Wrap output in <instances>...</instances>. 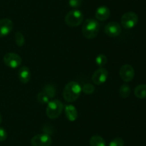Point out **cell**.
Masks as SVG:
<instances>
[{"label": "cell", "instance_id": "1", "mask_svg": "<svg viewBox=\"0 0 146 146\" xmlns=\"http://www.w3.org/2000/svg\"><path fill=\"white\" fill-rule=\"evenodd\" d=\"M82 92L81 85L76 82H70L65 86L63 91V97L68 102L76 101L81 95Z\"/></svg>", "mask_w": 146, "mask_h": 146}, {"label": "cell", "instance_id": "2", "mask_svg": "<svg viewBox=\"0 0 146 146\" xmlns=\"http://www.w3.org/2000/svg\"><path fill=\"white\" fill-rule=\"evenodd\" d=\"M100 30V24L94 19H87L82 27L83 35L88 40L96 38Z\"/></svg>", "mask_w": 146, "mask_h": 146}, {"label": "cell", "instance_id": "3", "mask_svg": "<svg viewBox=\"0 0 146 146\" xmlns=\"http://www.w3.org/2000/svg\"><path fill=\"white\" fill-rule=\"evenodd\" d=\"M64 104L60 100H53L47 104L46 113L50 119H56L62 113Z\"/></svg>", "mask_w": 146, "mask_h": 146}, {"label": "cell", "instance_id": "4", "mask_svg": "<svg viewBox=\"0 0 146 146\" xmlns=\"http://www.w3.org/2000/svg\"><path fill=\"white\" fill-rule=\"evenodd\" d=\"M84 21V14L80 10L73 9L65 17V23L71 27H78Z\"/></svg>", "mask_w": 146, "mask_h": 146}, {"label": "cell", "instance_id": "5", "mask_svg": "<svg viewBox=\"0 0 146 146\" xmlns=\"http://www.w3.org/2000/svg\"><path fill=\"white\" fill-rule=\"evenodd\" d=\"M121 21L123 27L126 29H130L136 25L138 21V17L135 12L128 11L122 16Z\"/></svg>", "mask_w": 146, "mask_h": 146}, {"label": "cell", "instance_id": "6", "mask_svg": "<svg viewBox=\"0 0 146 146\" xmlns=\"http://www.w3.org/2000/svg\"><path fill=\"white\" fill-rule=\"evenodd\" d=\"M4 62L7 67L10 68L15 69L19 67L22 62V59L19 55L18 54H16L14 52H9L6 54L4 56Z\"/></svg>", "mask_w": 146, "mask_h": 146}, {"label": "cell", "instance_id": "7", "mask_svg": "<svg viewBox=\"0 0 146 146\" xmlns=\"http://www.w3.org/2000/svg\"><path fill=\"white\" fill-rule=\"evenodd\" d=\"M52 143L51 136L46 133L38 134L31 139V145L32 146H50Z\"/></svg>", "mask_w": 146, "mask_h": 146}, {"label": "cell", "instance_id": "8", "mask_svg": "<svg viewBox=\"0 0 146 146\" xmlns=\"http://www.w3.org/2000/svg\"><path fill=\"white\" fill-rule=\"evenodd\" d=\"M108 72L106 69L100 67L99 69L94 72L92 75V81L96 85H101L106 82L108 79Z\"/></svg>", "mask_w": 146, "mask_h": 146}, {"label": "cell", "instance_id": "9", "mask_svg": "<svg viewBox=\"0 0 146 146\" xmlns=\"http://www.w3.org/2000/svg\"><path fill=\"white\" fill-rule=\"evenodd\" d=\"M121 79L125 82L132 81L135 76V70L130 64H124L121 67L119 71Z\"/></svg>", "mask_w": 146, "mask_h": 146}, {"label": "cell", "instance_id": "10", "mask_svg": "<svg viewBox=\"0 0 146 146\" xmlns=\"http://www.w3.org/2000/svg\"><path fill=\"white\" fill-rule=\"evenodd\" d=\"M105 33L111 37H118L121 33V25L116 21H111L106 25Z\"/></svg>", "mask_w": 146, "mask_h": 146}, {"label": "cell", "instance_id": "11", "mask_svg": "<svg viewBox=\"0 0 146 146\" xmlns=\"http://www.w3.org/2000/svg\"><path fill=\"white\" fill-rule=\"evenodd\" d=\"M12 21L9 19L4 18L0 19V37L8 35L13 29Z\"/></svg>", "mask_w": 146, "mask_h": 146}, {"label": "cell", "instance_id": "12", "mask_svg": "<svg viewBox=\"0 0 146 146\" xmlns=\"http://www.w3.org/2000/svg\"><path fill=\"white\" fill-rule=\"evenodd\" d=\"M111 14L110 9L106 6H101L96 9L95 13L96 18L98 21H105L108 19Z\"/></svg>", "mask_w": 146, "mask_h": 146}, {"label": "cell", "instance_id": "13", "mask_svg": "<svg viewBox=\"0 0 146 146\" xmlns=\"http://www.w3.org/2000/svg\"><path fill=\"white\" fill-rule=\"evenodd\" d=\"M18 77L19 81L23 84H26L29 82L31 79V72L30 70L26 66L20 67L18 72Z\"/></svg>", "mask_w": 146, "mask_h": 146}, {"label": "cell", "instance_id": "14", "mask_svg": "<svg viewBox=\"0 0 146 146\" xmlns=\"http://www.w3.org/2000/svg\"><path fill=\"white\" fill-rule=\"evenodd\" d=\"M65 113L67 119L71 122L75 121L78 117V112H77L76 108L75 106L72 104H68L66 106Z\"/></svg>", "mask_w": 146, "mask_h": 146}, {"label": "cell", "instance_id": "15", "mask_svg": "<svg viewBox=\"0 0 146 146\" xmlns=\"http://www.w3.org/2000/svg\"><path fill=\"white\" fill-rule=\"evenodd\" d=\"M135 97L140 99L146 98V84H142L137 86L134 90Z\"/></svg>", "mask_w": 146, "mask_h": 146}, {"label": "cell", "instance_id": "16", "mask_svg": "<svg viewBox=\"0 0 146 146\" xmlns=\"http://www.w3.org/2000/svg\"><path fill=\"white\" fill-rule=\"evenodd\" d=\"M90 146H106L104 139L99 135H94L90 139Z\"/></svg>", "mask_w": 146, "mask_h": 146}, {"label": "cell", "instance_id": "17", "mask_svg": "<svg viewBox=\"0 0 146 146\" xmlns=\"http://www.w3.org/2000/svg\"><path fill=\"white\" fill-rule=\"evenodd\" d=\"M43 92H44L50 99L54 98V97H55L56 94V88L52 85V84H46V85L44 86V89H43Z\"/></svg>", "mask_w": 146, "mask_h": 146}, {"label": "cell", "instance_id": "18", "mask_svg": "<svg viewBox=\"0 0 146 146\" xmlns=\"http://www.w3.org/2000/svg\"><path fill=\"white\" fill-rule=\"evenodd\" d=\"M119 94L123 98H127L131 94V87L126 84H122L119 89Z\"/></svg>", "mask_w": 146, "mask_h": 146}, {"label": "cell", "instance_id": "19", "mask_svg": "<svg viewBox=\"0 0 146 146\" xmlns=\"http://www.w3.org/2000/svg\"><path fill=\"white\" fill-rule=\"evenodd\" d=\"M108 62L107 57L104 54H99L96 57V63L99 67H104Z\"/></svg>", "mask_w": 146, "mask_h": 146}, {"label": "cell", "instance_id": "20", "mask_svg": "<svg viewBox=\"0 0 146 146\" xmlns=\"http://www.w3.org/2000/svg\"><path fill=\"white\" fill-rule=\"evenodd\" d=\"M15 41L16 44L18 47H22L25 43V39H24V35L20 31H17L15 34Z\"/></svg>", "mask_w": 146, "mask_h": 146}, {"label": "cell", "instance_id": "21", "mask_svg": "<svg viewBox=\"0 0 146 146\" xmlns=\"http://www.w3.org/2000/svg\"><path fill=\"white\" fill-rule=\"evenodd\" d=\"M49 100V97L44 92H39L37 94V100L41 104H48Z\"/></svg>", "mask_w": 146, "mask_h": 146}, {"label": "cell", "instance_id": "22", "mask_svg": "<svg viewBox=\"0 0 146 146\" xmlns=\"http://www.w3.org/2000/svg\"><path fill=\"white\" fill-rule=\"evenodd\" d=\"M81 89H82V91L86 94H92L94 92V90H95L94 86L93 85V84H90V83H86V84H85L83 86V87H81Z\"/></svg>", "mask_w": 146, "mask_h": 146}, {"label": "cell", "instance_id": "23", "mask_svg": "<svg viewBox=\"0 0 146 146\" xmlns=\"http://www.w3.org/2000/svg\"><path fill=\"white\" fill-rule=\"evenodd\" d=\"M108 146H124V141L121 137H116L111 141Z\"/></svg>", "mask_w": 146, "mask_h": 146}, {"label": "cell", "instance_id": "24", "mask_svg": "<svg viewBox=\"0 0 146 146\" xmlns=\"http://www.w3.org/2000/svg\"><path fill=\"white\" fill-rule=\"evenodd\" d=\"M83 3V0H68V4L72 8L76 9L81 7Z\"/></svg>", "mask_w": 146, "mask_h": 146}, {"label": "cell", "instance_id": "25", "mask_svg": "<svg viewBox=\"0 0 146 146\" xmlns=\"http://www.w3.org/2000/svg\"><path fill=\"white\" fill-rule=\"evenodd\" d=\"M7 137V133L3 127H0V141H4Z\"/></svg>", "mask_w": 146, "mask_h": 146}, {"label": "cell", "instance_id": "26", "mask_svg": "<svg viewBox=\"0 0 146 146\" xmlns=\"http://www.w3.org/2000/svg\"><path fill=\"white\" fill-rule=\"evenodd\" d=\"M1 121H2V117H1V114H0V124L1 123Z\"/></svg>", "mask_w": 146, "mask_h": 146}]
</instances>
